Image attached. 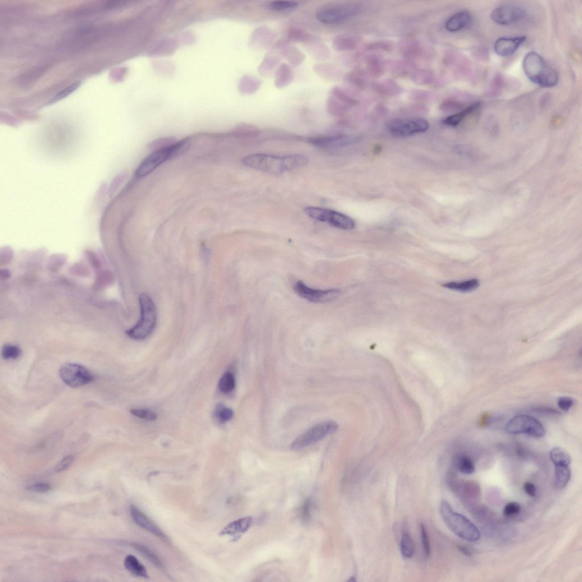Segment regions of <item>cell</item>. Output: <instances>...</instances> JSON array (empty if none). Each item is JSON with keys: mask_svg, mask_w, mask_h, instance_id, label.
<instances>
[{"mask_svg": "<svg viewBox=\"0 0 582 582\" xmlns=\"http://www.w3.org/2000/svg\"><path fill=\"white\" fill-rule=\"evenodd\" d=\"M400 549L402 556L405 558H411L414 553V544L412 538L407 533H404L402 535L400 543Z\"/></svg>", "mask_w": 582, "mask_h": 582, "instance_id": "83f0119b", "label": "cell"}, {"mask_svg": "<svg viewBox=\"0 0 582 582\" xmlns=\"http://www.w3.org/2000/svg\"><path fill=\"white\" fill-rule=\"evenodd\" d=\"M479 103H475L470 105L469 107L462 110L461 112L447 117L443 121V123L447 126L455 127L463 121V119L480 107Z\"/></svg>", "mask_w": 582, "mask_h": 582, "instance_id": "7402d4cb", "label": "cell"}, {"mask_svg": "<svg viewBox=\"0 0 582 582\" xmlns=\"http://www.w3.org/2000/svg\"><path fill=\"white\" fill-rule=\"evenodd\" d=\"M294 290L300 297L308 301L316 303H325L338 298L341 290L338 289L318 290L308 287L303 281H299L294 286Z\"/></svg>", "mask_w": 582, "mask_h": 582, "instance_id": "8fae6325", "label": "cell"}, {"mask_svg": "<svg viewBox=\"0 0 582 582\" xmlns=\"http://www.w3.org/2000/svg\"><path fill=\"white\" fill-rule=\"evenodd\" d=\"M235 386V377L232 373L226 372L222 377L219 382V389L224 394H229L232 392Z\"/></svg>", "mask_w": 582, "mask_h": 582, "instance_id": "f1b7e54d", "label": "cell"}, {"mask_svg": "<svg viewBox=\"0 0 582 582\" xmlns=\"http://www.w3.org/2000/svg\"><path fill=\"white\" fill-rule=\"evenodd\" d=\"M270 6L274 11H285L297 8L299 3L291 1H276L271 3Z\"/></svg>", "mask_w": 582, "mask_h": 582, "instance_id": "d6a6232c", "label": "cell"}, {"mask_svg": "<svg viewBox=\"0 0 582 582\" xmlns=\"http://www.w3.org/2000/svg\"><path fill=\"white\" fill-rule=\"evenodd\" d=\"M420 533H421L425 556H426V557H428L431 554V544L430 541H429L427 528L423 524L420 525Z\"/></svg>", "mask_w": 582, "mask_h": 582, "instance_id": "d590c367", "label": "cell"}, {"mask_svg": "<svg viewBox=\"0 0 582 582\" xmlns=\"http://www.w3.org/2000/svg\"><path fill=\"white\" fill-rule=\"evenodd\" d=\"M354 40L349 37L340 36L334 41V46L337 50H347L353 49L355 46Z\"/></svg>", "mask_w": 582, "mask_h": 582, "instance_id": "836d02e7", "label": "cell"}, {"mask_svg": "<svg viewBox=\"0 0 582 582\" xmlns=\"http://www.w3.org/2000/svg\"><path fill=\"white\" fill-rule=\"evenodd\" d=\"M191 144L189 139L177 142L165 149L154 151L142 161L135 173L136 177L142 178L151 174L165 161L172 159L184 153Z\"/></svg>", "mask_w": 582, "mask_h": 582, "instance_id": "5b68a950", "label": "cell"}, {"mask_svg": "<svg viewBox=\"0 0 582 582\" xmlns=\"http://www.w3.org/2000/svg\"><path fill=\"white\" fill-rule=\"evenodd\" d=\"M46 66L35 67L24 73L20 77V85L22 87H27L35 82L44 73Z\"/></svg>", "mask_w": 582, "mask_h": 582, "instance_id": "d4e9b609", "label": "cell"}, {"mask_svg": "<svg viewBox=\"0 0 582 582\" xmlns=\"http://www.w3.org/2000/svg\"><path fill=\"white\" fill-rule=\"evenodd\" d=\"M21 354V349L15 345H5L2 350V357L5 359H16L19 357Z\"/></svg>", "mask_w": 582, "mask_h": 582, "instance_id": "4dcf8cb0", "label": "cell"}, {"mask_svg": "<svg viewBox=\"0 0 582 582\" xmlns=\"http://www.w3.org/2000/svg\"><path fill=\"white\" fill-rule=\"evenodd\" d=\"M253 523L251 517H243L229 524L221 531V535H235L244 533L251 528Z\"/></svg>", "mask_w": 582, "mask_h": 582, "instance_id": "ac0fdd59", "label": "cell"}, {"mask_svg": "<svg viewBox=\"0 0 582 582\" xmlns=\"http://www.w3.org/2000/svg\"><path fill=\"white\" fill-rule=\"evenodd\" d=\"M506 431L511 435H525L535 438L546 435V429L538 420L527 415H519L507 423Z\"/></svg>", "mask_w": 582, "mask_h": 582, "instance_id": "ba28073f", "label": "cell"}, {"mask_svg": "<svg viewBox=\"0 0 582 582\" xmlns=\"http://www.w3.org/2000/svg\"><path fill=\"white\" fill-rule=\"evenodd\" d=\"M177 142L176 139L172 137L160 138V139L155 140L150 143L149 145H148V148H149L150 150L154 151L165 149V148L172 146Z\"/></svg>", "mask_w": 582, "mask_h": 582, "instance_id": "f546056e", "label": "cell"}, {"mask_svg": "<svg viewBox=\"0 0 582 582\" xmlns=\"http://www.w3.org/2000/svg\"><path fill=\"white\" fill-rule=\"evenodd\" d=\"M311 507V505L310 502L307 501L306 503H305V504L303 507L302 512L303 519L305 520L309 519V517H310Z\"/></svg>", "mask_w": 582, "mask_h": 582, "instance_id": "ee69618b", "label": "cell"}, {"mask_svg": "<svg viewBox=\"0 0 582 582\" xmlns=\"http://www.w3.org/2000/svg\"><path fill=\"white\" fill-rule=\"evenodd\" d=\"M356 6L350 5L334 9H323L316 13L317 19L326 24H337L356 15L359 12Z\"/></svg>", "mask_w": 582, "mask_h": 582, "instance_id": "7c38bea8", "label": "cell"}, {"mask_svg": "<svg viewBox=\"0 0 582 582\" xmlns=\"http://www.w3.org/2000/svg\"><path fill=\"white\" fill-rule=\"evenodd\" d=\"M557 403L559 408L563 411H568L573 405L574 401L569 397H562V398L558 399Z\"/></svg>", "mask_w": 582, "mask_h": 582, "instance_id": "60d3db41", "label": "cell"}, {"mask_svg": "<svg viewBox=\"0 0 582 582\" xmlns=\"http://www.w3.org/2000/svg\"><path fill=\"white\" fill-rule=\"evenodd\" d=\"M523 8L514 5H506L498 7L491 13V19L501 25H511L521 21L525 17Z\"/></svg>", "mask_w": 582, "mask_h": 582, "instance_id": "4fadbf2b", "label": "cell"}, {"mask_svg": "<svg viewBox=\"0 0 582 582\" xmlns=\"http://www.w3.org/2000/svg\"><path fill=\"white\" fill-rule=\"evenodd\" d=\"M99 30L92 26L82 27L73 33L70 46L73 49L89 46L99 38Z\"/></svg>", "mask_w": 582, "mask_h": 582, "instance_id": "5bb4252c", "label": "cell"}, {"mask_svg": "<svg viewBox=\"0 0 582 582\" xmlns=\"http://www.w3.org/2000/svg\"><path fill=\"white\" fill-rule=\"evenodd\" d=\"M305 213L309 218L324 222L335 226L337 228L343 230H352L355 228L354 221L350 217L340 212L332 211L324 207L308 206L304 210Z\"/></svg>", "mask_w": 582, "mask_h": 582, "instance_id": "52a82bcc", "label": "cell"}, {"mask_svg": "<svg viewBox=\"0 0 582 582\" xmlns=\"http://www.w3.org/2000/svg\"><path fill=\"white\" fill-rule=\"evenodd\" d=\"M124 565L127 570L134 576L142 578H149V576L146 568L136 557L132 555L128 556L124 560Z\"/></svg>", "mask_w": 582, "mask_h": 582, "instance_id": "ffe728a7", "label": "cell"}, {"mask_svg": "<svg viewBox=\"0 0 582 582\" xmlns=\"http://www.w3.org/2000/svg\"><path fill=\"white\" fill-rule=\"evenodd\" d=\"M289 37L291 39L302 41L306 40L307 36L302 30L292 28L289 30Z\"/></svg>", "mask_w": 582, "mask_h": 582, "instance_id": "b9f144b4", "label": "cell"}, {"mask_svg": "<svg viewBox=\"0 0 582 582\" xmlns=\"http://www.w3.org/2000/svg\"><path fill=\"white\" fill-rule=\"evenodd\" d=\"M133 547L135 548L138 552H140L142 555L144 556L148 560L151 562L152 564L156 567H158L159 569L162 570L164 569L163 563L161 562L158 557L153 552H152L150 549L145 546H141L140 544H133Z\"/></svg>", "mask_w": 582, "mask_h": 582, "instance_id": "4316f807", "label": "cell"}, {"mask_svg": "<svg viewBox=\"0 0 582 582\" xmlns=\"http://www.w3.org/2000/svg\"><path fill=\"white\" fill-rule=\"evenodd\" d=\"M215 415L221 423H226L233 418V412L232 409L219 404L216 408Z\"/></svg>", "mask_w": 582, "mask_h": 582, "instance_id": "1f68e13d", "label": "cell"}, {"mask_svg": "<svg viewBox=\"0 0 582 582\" xmlns=\"http://www.w3.org/2000/svg\"><path fill=\"white\" fill-rule=\"evenodd\" d=\"M309 160L302 155L283 156L266 154H253L244 157L242 163L246 167L270 174L279 175L304 167Z\"/></svg>", "mask_w": 582, "mask_h": 582, "instance_id": "6da1fadb", "label": "cell"}, {"mask_svg": "<svg viewBox=\"0 0 582 582\" xmlns=\"http://www.w3.org/2000/svg\"><path fill=\"white\" fill-rule=\"evenodd\" d=\"M521 510V506L518 503L511 502L506 506L503 510V514L508 516H514L519 514Z\"/></svg>", "mask_w": 582, "mask_h": 582, "instance_id": "74e56055", "label": "cell"}, {"mask_svg": "<svg viewBox=\"0 0 582 582\" xmlns=\"http://www.w3.org/2000/svg\"><path fill=\"white\" fill-rule=\"evenodd\" d=\"M443 287L460 292L468 293L477 289L479 285V281L476 279L462 281V282H450L443 284Z\"/></svg>", "mask_w": 582, "mask_h": 582, "instance_id": "603a6c76", "label": "cell"}, {"mask_svg": "<svg viewBox=\"0 0 582 582\" xmlns=\"http://www.w3.org/2000/svg\"><path fill=\"white\" fill-rule=\"evenodd\" d=\"M338 427V424L334 421H326L318 424L296 439L291 445V449L302 450L305 447L319 442L326 436L335 433Z\"/></svg>", "mask_w": 582, "mask_h": 582, "instance_id": "9c48e42d", "label": "cell"}, {"mask_svg": "<svg viewBox=\"0 0 582 582\" xmlns=\"http://www.w3.org/2000/svg\"><path fill=\"white\" fill-rule=\"evenodd\" d=\"M550 458L555 466H569L571 462L570 454L560 447H554L550 451Z\"/></svg>", "mask_w": 582, "mask_h": 582, "instance_id": "cb8c5ba5", "label": "cell"}, {"mask_svg": "<svg viewBox=\"0 0 582 582\" xmlns=\"http://www.w3.org/2000/svg\"><path fill=\"white\" fill-rule=\"evenodd\" d=\"M27 489L34 492L45 493L50 490L51 486L48 483H38L30 485Z\"/></svg>", "mask_w": 582, "mask_h": 582, "instance_id": "f35d334b", "label": "cell"}, {"mask_svg": "<svg viewBox=\"0 0 582 582\" xmlns=\"http://www.w3.org/2000/svg\"><path fill=\"white\" fill-rule=\"evenodd\" d=\"M524 488L525 492L531 497H534L536 495V488L534 485L530 482H526L524 484Z\"/></svg>", "mask_w": 582, "mask_h": 582, "instance_id": "7bdbcfd3", "label": "cell"}, {"mask_svg": "<svg viewBox=\"0 0 582 582\" xmlns=\"http://www.w3.org/2000/svg\"><path fill=\"white\" fill-rule=\"evenodd\" d=\"M459 549L462 553H463V554H465V555L468 556H471V553H470L469 550H468L466 547H464L463 546H459Z\"/></svg>", "mask_w": 582, "mask_h": 582, "instance_id": "f6af8a7d", "label": "cell"}, {"mask_svg": "<svg viewBox=\"0 0 582 582\" xmlns=\"http://www.w3.org/2000/svg\"><path fill=\"white\" fill-rule=\"evenodd\" d=\"M131 412L136 417L146 420L154 421L157 418V415L152 411L147 409H132Z\"/></svg>", "mask_w": 582, "mask_h": 582, "instance_id": "8d00e7d4", "label": "cell"}, {"mask_svg": "<svg viewBox=\"0 0 582 582\" xmlns=\"http://www.w3.org/2000/svg\"><path fill=\"white\" fill-rule=\"evenodd\" d=\"M455 463L457 469L464 474H472L475 472V465L472 459L466 455H461L456 457Z\"/></svg>", "mask_w": 582, "mask_h": 582, "instance_id": "484cf974", "label": "cell"}, {"mask_svg": "<svg viewBox=\"0 0 582 582\" xmlns=\"http://www.w3.org/2000/svg\"><path fill=\"white\" fill-rule=\"evenodd\" d=\"M429 123L422 118H401L390 120L387 124L388 131L392 136L404 138L427 132Z\"/></svg>", "mask_w": 582, "mask_h": 582, "instance_id": "8992f818", "label": "cell"}, {"mask_svg": "<svg viewBox=\"0 0 582 582\" xmlns=\"http://www.w3.org/2000/svg\"><path fill=\"white\" fill-rule=\"evenodd\" d=\"M59 374L63 382L72 388L80 387L94 381L89 369L76 363L64 364L60 369Z\"/></svg>", "mask_w": 582, "mask_h": 582, "instance_id": "30bf717a", "label": "cell"}, {"mask_svg": "<svg viewBox=\"0 0 582 582\" xmlns=\"http://www.w3.org/2000/svg\"><path fill=\"white\" fill-rule=\"evenodd\" d=\"M131 513L133 520L138 526L154 534L156 537L162 539L163 541H168V537L158 526L137 508L132 506Z\"/></svg>", "mask_w": 582, "mask_h": 582, "instance_id": "9a60e30c", "label": "cell"}, {"mask_svg": "<svg viewBox=\"0 0 582 582\" xmlns=\"http://www.w3.org/2000/svg\"><path fill=\"white\" fill-rule=\"evenodd\" d=\"M440 512L447 527L457 536L469 542L478 541L480 533L477 526L465 516L455 512L449 503L443 501Z\"/></svg>", "mask_w": 582, "mask_h": 582, "instance_id": "3957f363", "label": "cell"}, {"mask_svg": "<svg viewBox=\"0 0 582 582\" xmlns=\"http://www.w3.org/2000/svg\"><path fill=\"white\" fill-rule=\"evenodd\" d=\"M525 36L515 38H501L494 45V50L501 57L510 56L514 54L526 40Z\"/></svg>", "mask_w": 582, "mask_h": 582, "instance_id": "2e32d148", "label": "cell"}, {"mask_svg": "<svg viewBox=\"0 0 582 582\" xmlns=\"http://www.w3.org/2000/svg\"><path fill=\"white\" fill-rule=\"evenodd\" d=\"M73 461L74 457L72 455H68L66 457H64V458L61 461V463H59V464L57 466L56 468H55V470H56V472H63V471L67 470L68 468H70V466L73 463Z\"/></svg>", "mask_w": 582, "mask_h": 582, "instance_id": "ab89813d", "label": "cell"}, {"mask_svg": "<svg viewBox=\"0 0 582 582\" xmlns=\"http://www.w3.org/2000/svg\"><path fill=\"white\" fill-rule=\"evenodd\" d=\"M140 318L137 324L126 331L130 338L142 340L147 338L153 331L156 324L157 312L153 300L147 294L140 295Z\"/></svg>", "mask_w": 582, "mask_h": 582, "instance_id": "277c9868", "label": "cell"}, {"mask_svg": "<svg viewBox=\"0 0 582 582\" xmlns=\"http://www.w3.org/2000/svg\"><path fill=\"white\" fill-rule=\"evenodd\" d=\"M523 67L526 77L534 84L545 88L553 87L557 85L558 73L538 53L531 52L526 54L523 60Z\"/></svg>", "mask_w": 582, "mask_h": 582, "instance_id": "7a4b0ae2", "label": "cell"}, {"mask_svg": "<svg viewBox=\"0 0 582 582\" xmlns=\"http://www.w3.org/2000/svg\"><path fill=\"white\" fill-rule=\"evenodd\" d=\"M554 474V486L558 489H562L566 486L571 479V471L569 466H555Z\"/></svg>", "mask_w": 582, "mask_h": 582, "instance_id": "44dd1931", "label": "cell"}, {"mask_svg": "<svg viewBox=\"0 0 582 582\" xmlns=\"http://www.w3.org/2000/svg\"><path fill=\"white\" fill-rule=\"evenodd\" d=\"M80 85V82L77 81L75 83H73V84L68 86L66 88V89H63L61 92H59V93H58L56 95H55L54 98L51 100L50 103L52 104L54 103H56L58 101L67 98L68 96L71 95L74 91L76 90V89H78Z\"/></svg>", "mask_w": 582, "mask_h": 582, "instance_id": "e575fe53", "label": "cell"}, {"mask_svg": "<svg viewBox=\"0 0 582 582\" xmlns=\"http://www.w3.org/2000/svg\"><path fill=\"white\" fill-rule=\"evenodd\" d=\"M472 21V16L466 11L456 13L446 23V29L449 32H456L465 28Z\"/></svg>", "mask_w": 582, "mask_h": 582, "instance_id": "e0dca14e", "label": "cell"}, {"mask_svg": "<svg viewBox=\"0 0 582 582\" xmlns=\"http://www.w3.org/2000/svg\"><path fill=\"white\" fill-rule=\"evenodd\" d=\"M354 138L349 136H337L330 138H317L311 142L317 146L326 148V149H336V148L348 145L352 143Z\"/></svg>", "mask_w": 582, "mask_h": 582, "instance_id": "d6986e66", "label": "cell"}]
</instances>
